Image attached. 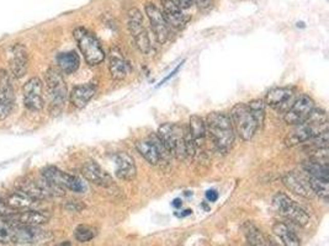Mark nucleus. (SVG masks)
I'll list each match as a JSON object with an SVG mask.
<instances>
[{
  "label": "nucleus",
  "mask_w": 329,
  "mask_h": 246,
  "mask_svg": "<svg viewBox=\"0 0 329 246\" xmlns=\"http://www.w3.org/2000/svg\"><path fill=\"white\" fill-rule=\"evenodd\" d=\"M206 132L217 151L227 154L233 148L236 133H234L230 115L224 112H211L207 115Z\"/></svg>",
  "instance_id": "nucleus-1"
},
{
  "label": "nucleus",
  "mask_w": 329,
  "mask_h": 246,
  "mask_svg": "<svg viewBox=\"0 0 329 246\" xmlns=\"http://www.w3.org/2000/svg\"><path fill=\"white\" fill-rule=\"evenodd\" d=\"M325 130H328L327 114L322 108L315 107L302 123L294 126V129L287 133L284 141L285 145L292 148L304 144L313 137L321 135Z\"/></svg>",
  "instance_id": "nucleus-2"
},
{
  "label": "nucleus",
  "mask_w": 329,
  "mask_h": 246,
  "mask_svg": "<svg viewBox=\"0 0 329 246\" xmlns=\"http://www.w3.org/2000/svg\"><path fill=\"white\" fill-rule=\"evenodd\" d=\"M187 136L188 130H185L184 127L176 123L161 124L157 132V137L159 138L167 153L178 160H184L188 156Z\"/></svg>",
  "instance_id": "nucleus-3"
},
{
  "label": "nucleus",
  "mask_w": 329,
  "mask_h": 246,
  "mask_svg": "<svg viewBox=\"0 0 329 246\" xmlns=\"http://www.w3.org/2000/svg\"><path fill=\"white\" fill-rule=\"evenodd\" d=\"M45 81L51 114H59L68 99V89H67V84L62 77V73L54 68H50L45 74Z\"/></svg>",
  "instance_id": "nucleus-4"
},
{
  "label": "nucleus",
  "mask_w": 329,
  "mask_h": 246,
  "mask_svg": "<svg viewBox=\"0 0 329 246\" xmlns=\"http://www.w3.org/2000/svg\"><path fill=\"white\" fill-rule=\"evenodd\" d=\"M73 36H74L79 50H80L88 64L94 66L99 65L100 63L104 62L105 52H104L101 43H100V41L95 37L94 33H91L89 30L84 29V27H77L73 31Z\"/></svg>",
  "instance_id": "nucleus-5"
},
{
  "label": "nucleus",
  "mask_w": 329,
  "mask_h": 246,
  "mask_svg": "<svg viewBox=\"0 0 329 246\" xmlns=\"http://www.w3.org/2000/svg\"><path fill=\"white\" fill-rule=\"evenodd\" d=\"M15 188H16V191H20V192L25 193L39 202L46 201L51 197L65 196V190L52 185L51 182L45 180L42 176L39 180L31 177H21L15 182Z\"/></svg>",
  "instance_id": "nucleus-6"
},
{
  "label": "nucleus",
  "mask_w": 329,
  "mask_h": 246,
  "mask_svg": "<svg viewBox=\"0 0 329 246\" xmlns=\"http://www.w3.org/2000/svg\"><path fill=\"white\" fill-rule=\"evenodd\" d=\"M230 118L234 133L244 142L251 141L260 128L246 104H237L234 106L231 111Z\"/></svg>",
  "instance_id": "nucleus-7"
},
{
  "label": "nucleus",
  "mask_w": 329,
  "mask_h": 246,
  "mask_svg": "<svg viewBox=\"0 0 329 246\" xmlns=\"http://www.w3.org/2000/svg\"><path fill=\"white\" fill-rule=\"evenodd\" d=\"M273 205L282 217L291 220L292 223L300 227H306L310 223V215L307 212L286 193H276L273 198Z\"/></svg>",
  "instance_id": "nucleus-8"
},
{
  "label": "nucleus",
  "mask_w": 329,
  "mask_h": 246,
  "mask_svg": "<svg viewBox=\"0 0 329 246\" xmlns=\"http://www.w3.org/2000/svg\"><path fill=\"white\" fill-rule=\"evenodd\" d=\"M41 176L51 182L54 186L62 188V190H69L72 192L81 193L85 191V184L78 176L68 174V172L62 171L56 166H47L41 171Z\"/></svg>",
  "instance_id": "nucleus-9"
},
{
  "label": "nucleus",
  "mask_w": 329,
  "mask_h": 246,
  "mask_svg": "<svg viewBox=\"0 0 329 246\" xmlns=\"http://www.w3.org/2000/svg\"><path fill=\"white\" fill-rule=\"evenodd\" d=\"M129 30L132 36L135 46L138 48L139 52L148 54L152 51L151 39H149L148 32L143 24L142 13L137 8L130 9L129 11Z\"/></svg>",
  "instance_id": "nucleus-10"
},
{
  "label": "nucleus",
  "mask_w": 329,
  "mask_h": 246,
  "mask_svg": "<svg viewBox=\"0 0 329 246\" xmlns=\"http://www.w3.org/2000/svg\"><path fill=\"white\" fill-rule=\"evenodd\" d=\"M10 226H26V227H39L44 226L51 219V214L47 211H38V209H27L17 213L0 217Z\"/></svg>",
  "instance_id": "nucleus-11"
},
{
  "label": "nucleus",
  "mask_w": 329,
  "mask_h": 246,
  "mask_svg": "<svg viewBox=\"0 0 329 246\" xmlns=\"http://www.w3.org/2000/svg\"><path fill=\"white\" fill-rule=\"evenodd\" d=\"M315 107L316 105L313 99H311L309 95H304L303 94V95L297 97L292 102L290 107H289V110L285 112V122L290 124V126H296V124L302 123L310 116V114Z\"/></svg>",
  "instance_id": "nucleus-12"
},
{
  "label": "nucleus",
  "mask_w": 329,
  "mask_h": 246,
  "mask_svg": "<svg viewBox=\"0 0 329 246\" xmlns=\"http://www.w3.org/2000/svg\"><path fill=\"white\" fill-rule=\"evenodd\" d=\"M24 105L27 110L38 112L44 108V83L39 78H31L24 85Z\"/></svg>",
  "instance_id": "nucleus-13"
},
{
  "label": "nucleus",
  "mask_w": 329,
  "mask_h": 246,
  "mask_svg": "<svg viewBox=\"0 0 329 246\" xmlns=\"http://www.w3.org/2000/svg\"><path fill=\"white\" fill-rule=\"evenodd\" d=\"M145 10L148 16L149 23H151L152 30L154 32L155 39L158 41V43L164 44L168 41L170 30L168 23H167L166 17H164L163 11L157 5H154L153 3H147L145 7Z\"/></svg>",
  "instance_id": "nucleus-14"
},
{
  "label": "nucleus",
  "mask_w": 329,
  "mask_h": 246,
  "mask_svg": "<svg viewBox=\"0 0 329 246\" xmlns=\"http://www.w3.org/2000/svg\"><path fill=\"white\" fill-rule=\"evenodd\" d=\"M15 105V93L10 74L0 69V121L10 116Z\"/></svg>",
  "instance_id": "nucleus-15"
},
{
  "label": "nucleus",
  "mask_w": 329,
  "mask_h": 246,
  "mask_svg": "<svg viewBox=\"0 0 329 246\" xmlns=\"http://www.w3.org/2000/svg\"><path fill=\"white\" fill-rule=\"evenodd\" d=\"M52 239V234L47 230L41 229L39 227L14 226L13 244H27L33 245L38 242H45Z\"/></svg>",
  "instance_id": "nucleus-16"
},
{
  "label": "nucleus",
  "mask_w": 329,
  "mask_h": 246,
  "mask_svg": "<svg viewBox=\"0 0 329 246\" xmlns=\"http://www.w3.org/2000/svg\"><path fill=\"white\" fill-rule=\"evenodd\" d=\"M136 149L145 158L146 162L153 166L158 165L160 163V160L163 159V156L166 154H168L157 136L149 137L148 139H143V141L137 142Z\"/></svg>",
  "instance_id": "nucleus-17"
},
{
  "label": "nucleus",
  "mask_w": 329,
  "mask_h": 246,
  "mask_svg": "<svg viewBox=\"0 0 329 246\" xmlns=\"http://www.w3.org/2000/svg\"><path fill=\"white\" fill-rule=\"evenodd\" d=\"M294 94V89L291 87L276 86L268 91L263 101L265 106H270L274 110L286 112L292 105L290 102L295 101Z\"/></svg>",
  "instance_id": "nucleus-18"
},
{
  "label": "nucleus",
  "mask_w": 329,
  "mask_h": 246,
  "mask_svg": "<svg viewBox=\"0 0 329 246\" xmlns=\"http://www.w3.org/2000/svg\"><path fill=\"white\" fill-rule=\"evenodd\" d=\"M80 172L85 180L91 182V184L96 185V186L109 188L115 185L111 176H110L108 172H106L105 170L99 165V164L93 162V160H89V162L84 163L80 169Z\"/></svg>",
  "instance_id": "nucleus-19"
},
{
  "label": "nucleus",
  "mask_w": 329,
  "mask_h": 246,
  "mask_svg": "<svg viewBox=\"0 0 329 246\" xmlns=\"http://www.w3.org/2000/svg\"><path fill=\"white\" fill-rule=\"evenodd\" d=\"M9 65H10L11 75L14 78L25 77L29 69V53L24 44L16 43L11 47L9 56Z\"/></svg>",
  "instance_id": "nucleus-20"
},
{
  "label": "nucleus",
  "mask_w": 329,
  "mask_h": 246,
  "mask_svg": "<svg viewBox=\"0 0 329 246\" xmlns=\"http://www.w3.org/2000/svg\"><path fill=\"white\" fill-rule=\"evenodd\" d=\"M115 163V175L122 181H132L137 176V166L135 159L131 154L126 151H120V153L114 155Z\"/></svg>",
  "instance_id": "nucleus-21"
},
{
  "label": "nucleus",
  "mask_w": 329,
  "mask_h": 246,
  "mask_svg": "<svg viewBox=\"0 0 329 246\" xmlns=\"http://www.w3.org/2000/svg\"><path fill=\"white\" fill-rule=\"evenodd\" d=\"M282 184L289 191L297 194V196L304 197V198H312L315 196L312 192V188L310 186L309 177H304V176L295 171L286 172L282 176Z\"/></svg>",
  "instance_id": "nucleus-22"
},
{
  "label": "nucleus",
  "mask_w": 329,
  "mask_h": 246,
  "mask_svg": "<svg viewBox=\"0 0 329 246\" xmlns=\"http://www.w3.org/2000/svg\"><path fill=\"white\" fill-rule=\"evenodd\" d=\"M97 87L93 83H85L74 86L69 94V101L75 108H84L93 100Z\"/></svg>",
  "instance_id": "nucleus-23"
},
{
  "label": "nucleus",
  "mask_w": 329,
  "mask_h": 246,
  "mask_svg": "<svg viewBox=\"0 0 329 246\" xmlns=\"http://www.w3.org/2000/svg\"><path fill=\"white\" fill-rule=\"evenodd\" d=\"M109 71L110 75L114 80H124L127 78L132 72V66L121 53H116L115 51H111L109 59Z\"/></svg>",
  "instance_id": "nucleus-24"
},
{
  "label": "nucleus",
  "mask_w": 329,
  "mask_h": 246,
  "mask_svg": "<svg viewBox=\"0 0 329 246\" xmlns=\"http://www.w3.org/2000/svg\"><path fill=\"white\" fill-rule=\"evenodd\" d=\"M2 201L4 202L9 208H11L15 212L27 211V209H36L38 203H41L39 201L33 199L32 197L20 192V191L7 194L4 198H2Z\"/></svg>",
  "instance_id": "nucleus-25"
},
{
  "label": "nucleus",
  "mask_w": 329,
  "mask_h": 246,
  "mask_svg": "<svg viewBox=\"0 0 329 246\" xmlns=\"http://www.w3.org/2000/svg\"><path fill=\"white\" fill-rule=\"evenodd\" d=\"M163 14L169 26L180 29L188 23L187 15L176 5L174 0H163Z\"/></svg>",
  "instance_id": "nucleus-26"
},
{
  "label": "nucleus",
  "mask_w": 329,
  "mask_h": 246,
  "mask_svg": "<svg viewBox=\"0 0 329 246\" xmlns=\"http://www.w3.org/2000/svg\"><path fill=\"white\" fill-rule=\"evenodd\" d=\"M57 65H58L59 72L63 74H73L80 66V57L75 51L59 53L57 56Z\"/></svg>",
  "instance_id": "nucleus-27"
},
{
  "label": "nucleus",
  "mask_w": 329,
  "mask_h": 246,
  "mask_svg": "<svg viewBox=\"0 0 329 246\" xmlns=\"http://www.w3.org/2000/svg\"><path fill=\"white\" fill-rule=\"evenodd\" d=\"M189 135H190L191 139H193L195 147L199 148L205 143V139L207 137L206 132V124L205 120L200 116H191L190 122H189Z\"/></svg>",
  "instance_id": "nucleus-28"
},
{
  "label": "nucleus",
  "mask_w": 329,
  "mask_h": 246,
  "mask_svg": "<svg viewBox=\"0 0 329 246\" xmlns=\"http://www.w3.org/2000/svg\"><path fill=\"white\" fill-rule=\"evenodd\" d=\"M273 232L278 238L281 240L284 246H301V240L292 232V229L287 224L282 221H276L273 226Z\"/></svg>",
  "instance_id": "nucleus-29"
},
{
  "label": "nucleus",
  "mask_w": 329,
  "mask_h": 246,
  "mask_svg": "<svg viewBox=\"0 0 329 246\" xmlns=\"http://www.w3.org/2000/svg\"><path fill=\"white\" fill-rule=\"evenodd\" d=\"M303 170L309 174L311 177L322 178V180L329 181V169L328 164H323L316 160L309 159L307 162L303 163Z\"/></svg>",
  "instance_id": "nucleus-30"
},
{
  "label": "nucleus",
  "mask_w": 329,
  "mask_h": 246,
  "mask_svg": "<svg viewBox=\"0 0 329 246\" xmlns=\"http://www.w3.org/2000/svg\"><path fill=\"white\" fill-rule=\"evenodd\" d=\"M243 232H244L248 245L266 246V238H265L263 233H261L254 224L251 223V221H246L244 226H243Z\"/></svg>",
  "instance_id": "nucleus-31"
},
{
  "label": "nucleus",
  "mask_w": 329,
  "mask_h": 246,
  "mask_svg": "<svg viewBox=\"0 0 329 246\" xmlns=\"http://www.w3.org/2000/svg\"><path fill=\"white\" fill-rule=\"evenodd\" d=\"M309 182L311 188H312L313 194H316L319 198H322L323 201L327 202L329 197V181L309 176Z\"/></svg>",
  "instance_id": "nucleus-32"
},
{
  "label": "nucleus",
  "mask_w": 329,
  "mask_h": 246,
  "mask_svg": "<svg viewBox=\"0 0 329 246\" xmlns=\"http://www.w3.org/2000/svg\"><path fill=\"white\" fill-rule=\"evenodd\" d=\"M248 107L251 108L253 116L255 117L259 127H263L264 121H265V104L263 100H253V101L248 102Z\"/></svg>",
  "instance_id": "nucleus-33"
},
{
  "label": "nucleus",
  "mask_w": 329,
  "mask_h": 246,
  "mask_svg": "<svg viewBox=\"0 0 329 246\" xmlns=\"http://www.w3.org/2000/svg\"><path fill=\"white\" fill-rule=\"evenodd\" d=\"M96 236V229L89 226H78L74 230V238L79 242H88Z\"/></svg>",
  "instance_id": "nucleus-34"
},
{
  "label": "nucleus",
  "mask_w": 329,
  "mask_h": 246,
  "mask_svg": "<svg viewBox=\"0 0 329 246\" xmlns=\"http://www.w3.org/2000/svg\"><path fill=\"white\" fill-rule=\"evenodd\" d=\"M14 226L0 218V244H13Z\"/></svg>",
  "instance_id": "nucleus-35"
},
{
  "label": "nucleus",
  "mask_w": 329,
  "mask_h": 246,
  "mask_svg": "<svg viewBox=\"0 0 329 246\" xmlns=\"http://www.w3.org/2000/svg\"><path fill=\"white\" fill-rule=\"evenodd\" d=\"M174 2L176 3V5L181 9V10L189 9L194 4V0H174Z\"/></svg>",
  "instance_id": "nucleus-36"
},
{
  "label": "nucleus",
  "mask_w": 329,
  "mask_h": 246,
  "mask_svg": "<svg viewBox=\"0 0 329 246\" xmlns=\"http://www.w3.org/2000/svg\"><path fill=\"white\" fill-rule=\"evenodd\" d=\"M67 208H68L69 211L79 212V211H81V209L84 208V205H80V203L78 205L77 201H72V202H69L68 205H67Z\"/></svg>",
  "instance_id": "nucleus-37"
},
{
  "label": "nucleus",
  "mask_w": 329,
  "mask_h": 246,
  "mask_svg": "<svg viewBox=\"0 0 329 246\" xmlns=\"http://www.w3.org/2000/svg\"><path fill=\"white\" fill-rule=\"evenodd\" d=\"M184 63H185V59H184V60H182V62H181V63H179V64H178V66H176V68L174 69V71H173L172 73H170V74L168 75V77H166V78H164V79H163V80H161V81H160V83H159V85H163L164 83H167V81H168L170 78H173V77H174V75L176 74V73H178L179 71H180V68H181V66H182V64H184Z\"/></svg>",
  "instance_id": "nucleus-38"
},
{
  "label": "nucleus",
  "mask_w": 329,
  "mask_h": 246,
  "mask_svg": "<svg viewBox=\"0 0 329 246\" xmlns=\"http://www.w3.org/2000/svg\"><path fill=\"white\" fill-rule=\"evenodd\" d=\"M206 198L209 202H216L218 199V192L216 190H209L206 192Z\"/></svg>",
  "instance_id": "nucleus-39"
},
{
  "label": "nucleus",
  "mask_w": 329,
  "mask_h": 246,
  "mask_svg": "<svg viewBox=\"0 0 329 246\" xmlns=\"http://www.w3.org/2000/svg\"><path fill=\"white\" fill-rule=\"evenodd\" d=\"M194 4H196L200 9H207L212 5V0H194Z\"/></svg>",
  "instance_id": "nucleus-40"
},
{
  "label": "nucleus",
  "mask_w": 329,
  "mask_h": 246,
  "mask_svg": "<svg viewBox=\"0 0 329 246\" xmlns=\"http://www.w3.org/2000/svg\"><path fill=\"white\" fill-rule=\"evenodd\" d=\"M181 205H182V203H181V201H180V199H179V198L174 199V202H173V206H174V207H175V208H179V207H181Z\"/></svg>",
  "instance_id": "nucleus-41"
},
{
  "label": "nucleus",
  "mask_w": 329,
  "mask_h": 246,
  "mask_svg": "<svg viewBox=\"0 0 329 246\" xmlns=\"http://www.w3.org/2000/svg\"><path fill=\"white\" fill-rule=\"evenodd\" d=\"M266 246H278V245H276L275 242H274V240L266 238Z\"/></svg>",
  "instance_id": "nucleus-42"
},
{
  "label": "nucleus",
  "mask_w": 329,
  "mask_h": 246,
  "mask_svg": "<svg viewBox=\"0 0 329 246\" xmlns=\"http://www.w3.org/2000/svg\"><path fill=\"white\" fill-rule=\"evenodd\" d=\"M57 246H71V242L66 241V242H62V244H59V245H57Z\"/></svg>",
  "instance_id": "nucleus-43"
},
{
  "label": "nucleus",
  "mask_w": 329,
  "mask_h": 246,
  "mask_svg": "<svg viewBox=\"0 0 329 246\" xmlns=\"http://www.w3.org/2000/svg\"><path fill=\"white\" fill-rule=\"evenodd\" d=\"M246 246H251V245H246Z\"/></svg>",
  "instance_id": "nucleus-44"
},
{
  "label": "nucleus",
  "mask_w": 329,
  "mask_h": 246,
  "mask_svg": "<svg viewBox=\"0 0 329 246\" xmlns=\"http://www.w3.org/2000/svg\"><path fill=\"white\" fill-rule=\"evenodd\" d=\"M161 2H163V0H161Z\"/></svg>",
  "instance_id": "nucleus-45"
}]
</instances>
